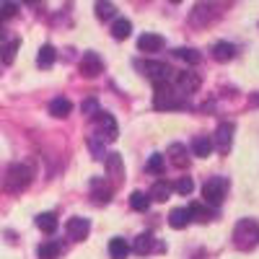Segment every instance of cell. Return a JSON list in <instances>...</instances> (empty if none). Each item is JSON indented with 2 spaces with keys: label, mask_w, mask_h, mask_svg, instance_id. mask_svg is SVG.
I'll use <instances>...</instances> for the list:
<instances>
[{
  "label": "cell",
  "mask_w": 259,
  "mask_h": 259,
  "mask_svg": "<svg viewBox=\"0 0 259 259\" xmlns=\"http://www.w3.org/2000/svg\"><path fill=\"white\" fill-rule=\"evenodd\" d=\"M130 207H133V210H138V212H145L148 207H150V197H148V194L145 192H133V194H130Z\"/></svg>",
  "instance_id": "28"
},
{
  "label": "cell",
  "mask_w": 259,
  "mask_h": 259,
  "mask_svg": "<svg viewBox=\"0 0 259 259\" xmlns=\"http://www.w3.org/2000/svg\"><path fill=\"white\" fill-rule=\"evenodd\" d=\"M80 112H83L85 117H96V114L101 112V106H99V101H96V99H83Z\"/></svg>",
  "instance_id": "34"
},
{
  "label": "cell",
  "mask_w": 259,
  "mask_h": 259,
  "mask_svg": "<svg viewBox=\"0 0 259 259\" xmlns=\"http://www.w3.org/2000/svg\"><path fill=\"white\" fill-rule=\"evenodd\" d=\"M226 194H228V179H226V177H212V179H207L205 187H202L205 205H210V207H218V205L226 200Z\"/></svg>",
  "instance_id": "4"
},
{
  "label": "cell",
  "mask_w": 259,
  "mask_h": 259,
  "mask_svg": "<svg viewBox=\"0 0 259 259\" xmlns=\"http://www.w3.org/2000/svg\"><path fill=\"white\" fill-rule=\"evenodd\" d=\"M130 254V244L124 239H112L109 241V256L112 259H127Z\"/></svg>",
  "instance_id": "27"
},
{
  "label": "cell",
  "mask_w": 259,
  "mask_h": 259,
  "mask_svg": "<svg viewBox=\"0 0 259 259\" xmlns=\"http://www.w3.org/2000/svg\"><path fill=\"white\" fill-rule=\"evenodd\" d=\"M21 3H29V6H34V3H36V0H21Z\"/></svg>",
  "instance_id": "37"
},
{
  "label": "cell",
  "mask_w": 259,
  "mask_h": 259,
  "mask_svg": "<svg viewBox=\"0 0 259 259\" xmlns=\"http://www.w3.org/2000/svg\"><path fill=\"white\" fill-rule=\"evenodd\" d=\"M89 148H91L94 158H99V161H101V158H106V153H104V140H101V138H99V140H96V138H91Z\"/></svg>",
  "instance_id": "36"
},
{
  "label": "cell",
  "mask_w": 259,
  "mask_h": 259,
  "mask_svg": "<svg viewBox=\"0 0 259 259\" xmlns=\"http://www.w3.org/2000/svg\"><path fill=\"white\" fill-rule=\"evenodd\" d=\"M18 47H21V41H18V39H11V41H6V45L0 47V62H3V65H11V62L16 60V52H18Z\"/></svg>",
  "instance_id": "25"
},
{
  "label": "cell",
  "mask_w": 259,
  "mask_h": 259,
  "mask_svg": "<svg viewBox=\"0 0 259 259\" xmlns=\"http://www.w3.org/2000/svg\"><path fill=\"white\" fill-rule=\"evenodd\" d=\"M212 57L218 62H228V60L236 57V47L231 45V41H218V45L212 47Z\"/></svg>",
  "instance_id": "18"
},
{
  "label": "cell",
  "mask_w": 259,
  "mask_h": 259,
  "mask_svg": "<svg viewBox=\"0 0 259 259\" xmlns=\"http://www.w3.org/2000/svg\"><path fill=\"white\" fill-rule=\"evenodd\" d=\"M31 177H34L31 166H26V163H13V166L8 168V174H6V192H13V194L24 192V189L31 184Z\"/></svg>",
  "instance_id": "3"
},
{
  "label": "cell",
  "mask_w": 259,
  "mask_h": 259,
  "mask_svg": "<svg viewBox=\"0 0 259 259\" xmlns=\"http://www.w3.org/2000/svg\"><path fill=\"white\" fill-rule=\"evenodd\" d=\"M168 194H171V184H168L166 179H158V182L153 184V189L148 192V197H153L156 202H166Z\"/></svg>",
  "instance_id": "23"
},
{
  "label": "cell",
  "mask_w": 259,
  "mask_h": 259,
  "mask_svg": "<svg viewBox=\"0 0 259 259\" xmlns=\"http://www.w3.org/2000/svg\"><path fill=\"white\" fill-rule=\"evenodd\" d=\"M16 13H18L16 0H0V18H13Z\"/></svg>",
  "instance_id": "33"
},
{
  "label": "cell",
  "mask_w": 259,
  "mask_h": 259,
  "mask_svg": "<svg viewBox=\"0 0 259 259\" xmlns=\"http://www.w3.org/2000/svg\"><path fill=\"white\" fill-rule=\"evenodd\" d=\"M130 34H133V24H130L127 18H114V24H112V36H114V39H127Z\"/></svg>",
  "instance_id": "26"
},
{
  "label": "cell",
  "mask_w": 259,
  "mask_h": 259,
  "mask_svg": "<svg viewBox=\"0 0 259 259\" xmlns=\"http://www.w3.org/2000/svg\"><path fill=\"white\" fill-rule=\"evenodd\" d=\"M78 68H80V73H83L85 78H96V75L104 70V60H101L99 52H83Z\"/></svg>",
  "instance_id": "7"
},
{
  "label": "cell",
  "mask_w": 259,
  "mask_h": 259,
  "mask_svg": "<svg viewBox=\"0 0 259 259\" xmlns=\"http://www.w3.org/2000/svg\"><path fill=\"white\" fill-rule=\"evenodd\" d=\"M57 215L55 212H41V215H36V228L39 231H45V233H55L57 231Z\"/></svg>",
  "instance_id": "22"
},
{
  "label": "cell",
  "mask_w": 259,
  "mask_h": 259,
  "mask_svg": "<svg viewBox=\"0 0 259 259\" xmlns=\"http://www.w3.org/2000/svg\"><path fill=\"white\" fill-rule=\"evenodd\" d=\"M212 140L207 138V135H197V138H194L192 140V153L194 156H200V158H207L210 153H212Z\"/></svg>",
  "instance_id": "16"
},
{
  "label": "cell",
  "mask_w": 259,
  "mask_h": 259,
  "mask_svg": "<svg viewBox=\"0 0 259 259\" xmlns=\"http://www.w3.org/2000/svg\"><path fill=\"white\" fill-rule=\"evenodd\" d=\"M96 130H99V138L101 140H117L119 135V127H117V119L106 112H99L96 114Z\"/></svg>",
  "instance_id": "6"
},
{
  "label": "cell",
  "mask_w": 259,
  "mask_h": 259,
  "mask_svg": "<svg viewBox=\"0 0 259 259\" xmlns=\"http://www.w3.org/2000/svg\"><path fill=\"white\" fill-rule=\"evenodd\" d=\"M163 36H158V34H150V31H145L140 39H138V50L140 52H161L163 50Z\"/></svg>",
  "instance_id": "13"
},
{
  "label": "cell",
  "mask_w": 259,
  "mask_h": 259,
  "mask_svg": "<svg viewBox=\"0 0 259 259\" xmlns=\"http://www.w3.org/2000/svg\"><path fill=\"white\" fill-rule=\"evenodd\" d=\"M168 158L171 163H174L177 168H184L189 163V156H187V148L182 143H174V145H168Z\"/></svg>",
  "instance_id": "17"
},
{
  "label": "cell",
  "mask_w": 259,
  "mask_h": 259,
  "mask_svg": "<svg viewBox=\"0 0 259 259\" xmlns=\"http://www.w3.org/2000/svg\"><path fill=\"white\" fill-rule=\"evenodd\" d=\"M174 80H177V89H179L182 94H194V91L200 89V75H197V73L182 70V73L174 75Z\"/></svg>",
  "instance_id": "10"
},
{
  "label": "cell",
  "mask_w": 259,
  "mask_h": 259,
  "mask_svg": "<svg viewBox=\"0 0 259 259\" xmlns=\"http://www.w3.org/2000/svg\"><path fill=\"white\" fill-rule=\"evenodd\" d=\"M70 109H73V104H70V99H65V96H57V99H52V101H50V114H52V117H57V119L68 117V114H70Z\"/></svg>",
  "instance_id": "15"
},
{
  "label": "cell",
  "mask_w": 259,
  "mask_h": 259,
  "mask_svg": "<svg viewBox=\"0 0 259 259\" xmlns=\"http://www.w3.org/2000/svg\"><path fill=\"white\" fill-rule=\"evenodd\" d=\"M233 122H221L218 124V130H215V148L221 150V153H228L231 150V143H233Z\"/></svg>",
  "instance_id": "8"
},
{
  "label": "cell",
  "mask_w": 259,
  "mask_h": 259,
  "mask_svg": "<svg viewBox=\"0 0 259 259\" xmlns=\"http://www.w3.org/2000/svg\"><path fill=\"white\" fill-rule=\"evenodd\" d=\"M3 36H6V29H3V26H0V39H3Z\"/></svg>",
  "instance_id": "38"
},
{
  "label": "cell",
  "mask_w": 259,
  "mask_h": 259,
  "mask_svg": "<svg viewBox=\"0 0 259 259\" xmlns=\"http://www.w3.org/2000/svg\"><path fill=\"white\" fill-rule=\"evenodd\" d=\"M62 254V244L60 241H45L39 249H36V256L39 259H57Z\"/></svg>",
  "instance_id": "21"
},
{
  "label": "cell",
  "mask_w": 259,
  "mask_h": 259,
  "mask_svg": "<svg viewBox=\"0 0 259 259\" xmlns=\"http://www.w3.org/2000/svg\"><path fill=\"white\" fill-rule=\"evenodd\" d=\"M174 55H177L179 60H184L187 65H197V62L202 60V55H200L197 50H192V47H179Z\"/></svg>",
  "instance_id": "30"
},
{
  "label": "cell",
  "mask_w": 259,
  "mask_h": 259,
  "mask_svg": "<svg viewBox=\"0 0 259 259\" xmlns=\"http://www.w3.org/2000/svg\"><path fill=\"white\" fill-rule=\"evenodd\" d=\"M153 106L158 112H171V109H184L187 101L182 99V94H174V89L166 83H156V99H153Z\"/></svg>",
  "instance_id": "2"
},
{
  "label": "cell",
  "mask_w": 259,
  "mask_h": 259,
  "mask_svg": "<svg viewBox=\"0 0 259 259\" xmlns=\"http://www.w3.org/2000/svg\"><path fill=\"white\" fill-rule=\"evenodd\" d=\"M94 11H96V18H99V21H112V18L117 16V8H114L112 0H96Z\"/></svg>",
  "instance_id": "20"
},
{
  "label": "cell",
  "mask_w": 259,
  "mask_h": 259,
  "mask_svg": "<svg viewBox=\"0 0 259 259\" xmlns=\"http://www.w3.org/2000/svg\"><path fill=\"white\" fill-rule=\"evenodd\" d=\"M171 3H174V6H177V3H182V0H171Z\"/></svg>",
  "instance_id": "39"
},
{
  "label": "cell",
  "mask_w": 259,
  "mask_h": 259,
  "mask_svg": "<svg viewBox=\"0 0 259 259\" xmlns=\"http://www.w3.org/2000/svg\"><path fill=\"white\" fill-rule=\"evenodd\" d=\"M65 231H68V236L73 241H83L85 236H89V231H91V223L85 218H70L68 223H65Z\"/></svg>",
  "instance_id": "11"
},
{
  "label": "cell",
  "mask_w": 259,
  "mask_h": 259,
  "mask_svg": "<svg viewBox=\"0 0 259 259\" xmlns=\"http://www.w3.org/2000/svg\"><path fill=\"white\" fill-rule=\"evenodd\" d=\"M187 210H189L192 218H197L200 223H207V221H212V218H215V210H212V207H207V205H200V202H192Z\"/></svg>",
  "instance_id": "19"
},
{
  "label": "cell",
  "mask_w": 259,
  "mask_h": 259,
  "mask_svg": "<svg viewBox=\"0 0 259 259\" xmlns=\"http://www.w3.org/2000/svg\"><path fill=\"white\" fill-rule=\"evenodd\" d=\"M212 18H215V6L207 3V0H202V3L194 6V11H192V16H189V21H192L194 26H207Z\"/></svg>",
  "instance_id": "9"
},
{
  "label": "cell",
  "mask_w": 259,
  "mask_h": 259,
  "mask_svg": "<svg viewBox=\"0 0 259 259\" xmlns=\"http://www.w3.org/2000/svg\"><path fill=\"white\" fill-rule=\"evenodd\" d=\"M106 168H109V174L112 177H122V158L117 153H106Z\"/></svg>",
  "instance_id": "31"
},
{
  "label": "cell",
  "mask_w": 259,
  "mask_h": 259,
  "mask_svg": "<svg viewBox=\"0 0 259 259\" xmlns=\"http://www.w3.org/2000/svg\"><path fill=\"white\" fill-rule=\"evenodd\" d=\"M153 249H163V246L156 241V236L150 233V231L140 233L138 239H135V244H133V251H135V254H150Z\"/></svg>",
  "instance_id": "12"
},
{
  "label": "cell",
  "mask_w": 259,
  "mask_h": 259,
  "mask_svg": "<svg viewBox=\"0 0 259 259\" xmlns=\"http://www.w3.org/2000/svg\"><path fill=\"white\" fill-rule=\"evenodd\" d=\"M138 68H140L150 80H153V83H166V80L171 78V73H174L166 62H156V60H145V62L138 65Z\"/></svg>",
  "instance_id": "5"
},
{
  "label": "cell",
  "mask_w": 259,
  "mask_h": 259,
  "mask_svg": "<svg viewBox=\"0 0 259 259\" xmlns=\"http://www.w3.org/2000/svg\"><path fill=\"white\" fill-rule=\"evenodd\" d=\"M189 221H192V215H189L187 207H174V210H171V215H168V226H171V228H177V231L187 228Z\"/></svg>",
  "instance_id": "14"
},
{
  "label": "cell",
  "mask_w": 259,
  "mask_h": 259,
  "mask_svg": "<svg viewBox=\"0 0 259 259\" xmlns=\"http://www.w3.org/2000/svg\"><path fill=\"white\" fill-rule=\"evenodd\" d=\"M233 244L239 246L241 251L254 249L259 244V223L256 221H249V218L239 221V223H236V228H233Z\"/></svg>",
  "instance_id": "1"
},
{
  "label": "cell",
  "mask_w": 259,
  "mask_h": 259,
  "mask_svg": "<svg viewBox=\"0 0 259 259\" xmlns=\"http://www.w3.org/2000/svg\"><path fill=\"white\" fill-rule=\"evenodd\" d=\"M171 189H177L179 194H184V197H187V194H192V189H194V182L189 179V177H182L174 187H171Z\"/></svg>",
  "instance_id": "35"
},
{
  "label": "cell",
  "mask_w": 259,
  "mask_h": 259,
  "mask_svg": "<svg viewBox=\"0 0 259 259\" xmlns=\"http://www.w3.org/2000/svg\"><path fill=\"white\" fill-rule=\"evenodd\" d=\"M109 200H112V189H109V187L99 189V182H94V202H96V205H106Z\"/></svg>",
  "instance_id": "32"
},
{
  "label": "cell",
  "mask_w": 259,
  "mask_h": 259,
  "mask_svg": "<svg viewBox=\"0 0 259 259\" xmlns=\"http://www.w3.org/2000/svg\"><path fill=\"white\" fill-rule=\"evenodd\" d=\"M145 168L150 171V174H163V168H166V156H161V153H153L148 158V163H145Z\"/></svg>",
  "instance_id": "29"
},
{
  "label": "cell",
  "mask_w": 259,
  "mask_h": 259,
  "mask_svg": "<svg viewBox=\"0 0 259 259\" xmlns=\"http://www.w3.org/2000/svg\"><path fill=\"white\" fill-rule=\"evenodd\" d=\"M55 60H57V52H55L52 45H45L39 50V55H36V65H39V68H52Z\"/></svg>",
  "instance_id": "24"
}]
</instances>
